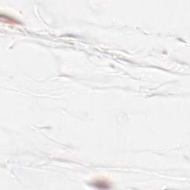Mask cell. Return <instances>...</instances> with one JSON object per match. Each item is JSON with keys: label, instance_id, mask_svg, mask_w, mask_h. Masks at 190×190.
<instances>
[{"label": "cell", "instance_id": "obj_1", "mask_svg": "<svg viewBox=\"0 0 190 190\" xmlns=\"http://www.w3.org/2000/svg\"><path fill=\"white\" fill-rule=\"evenodd\" d=\"M92 184H95L94 186H96L97 188H99V189H109V188L110 187V186H109V183L105 181V180H96V181L94 182Z\"/></svg>", "mask_w": 190, "mask_h": 190}]
</instances>
